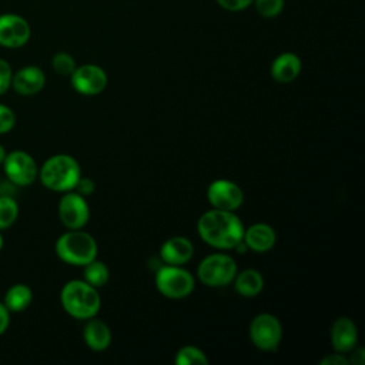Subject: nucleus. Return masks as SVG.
I'll return each instance as SVG.
<instances>
[{
	"label": "nucleus",
	"mask_w": 365,
	"mask_h": 365,
	"mask_svg": "<svg viewBox=\"0 0 365 365\" xmlns=\"http://www.w3.org/2000/svg\"><path fill=\"white\" fill-rule=\"evenodd\" d=\"M198 235L214 248H234L244 235V225L234 211L212 208L204 212L197 222Z\"/></svg>",
	"instance_id": "f257e3e1"
},
{
	"label": "nucleus",
	"mask_w": 365,
	"mask_h": 365,
	"mask_svg": "<svg viewBox=\"0 0 365 365\" xmlns=\"http://www.w3.org/2000/svg\"><path fill=\"white\" fill-rule=\"evenodd\" d=\"M60 302L63 309L77 319L94 318L101 304L97 288L81 279H73L63 285Z\"/></svg>",
	"instance_id": "f03ea898"
},
{
	"label": "nucleus",
	"mask_w": 365,
	"mask_h": 365,
	"mask_svg": "<svg viewBox=\"0 0 365 365\" xmlns=\"http://www.w3.org/2000/svg\"><path fill=\"white\" fill-rule=\"evenodd\" d=\"M81 177V168L77 160L68 154H56L47 158L38 170V178L41 184L58 192L74 190L78 178Z\"/></svg>",
	"instance_id": "7ed1b4c3"
},
{
	"label": "nucleus",
	"mask_w": 365,
	"mask_h": 365,
	"mask_svg": "<svg viewBox=\"0 0 365 365\" xmlns=\"http://www.w3.org/2000/svg\"><path fill=\"white\" fill-rule=\"evenodd\" d=\"M57 257L70 265L84 267L97 257V242L94 237L86 231L68 230L56 241Z\"/></svg>",
	"instance_id": "20e7f679"
},
{
	"label": "nucleus",
	"mask_w": 365,
	"mask_h": 365,
	"mask_svg": "<svg viewBox=\"0 0 365 365\" xmlns=\"http://www.w3.org/2000/svg\"><path fill=\"white\" fill-rule=\"evenodd\" d=\"M155 287L160 294L170 299L188 297L195 287L194 277L181 265H164L155 272Z\"/></svg>",
	"instance_id": "39448f33"
},
{
	"label": "nucleus",
	"mask_w": 365,
	"mask_h": 365,
	"mask_svg": "<svg viewBox=\"0 0 365 365\" xmlns=\"http://www.w3.org/2000/svg\"><path fill=\"white\" fill-rule=\"evenodd\" d=\"M237 274V264L232 257L215 252L205 257L197 268L200 281L208 287H224L230 284Z\"/></svg>",
	"instance_id": "423d86ee"
},
{
	"label": "nucleus",
	"mask_w": 365,
	"mask_h": 365,
	"mask_svg": "<svg viewBox=\"0 0 365 365\" xmlns=\"http://www.w3.org/2000/svg\"><path fill=\"white\" fill-rule=\"evenodd\" d=\"M282 338V327L272 314L262 312L254 317L250 324V339L262 351H275Z\"/></svg>",
	"instance_id": "0eeeda50"
},
{
	"label": "nucleus",
	"mask_w": 365,
	"mask_h": 365,
	"mask_svg": "<svg viewBox=\"0 0 365 365\" xmlns=\"http://www.w3.org/2000/svg\"><path fill=\"white\" fill-rule=\"evenodd\" d=\"M3 168L7 180L19 187L31 185L38 177L36 160L23 150H14L6 154Z\"/></svg>",
	"instance_id": "6e6552de"
},
{
	"label": "nucleus",
	"mask_w": 365,
	"mask_h": 365,
	"mask_svg": "<svg viewBox=\"0 0 365 365\" xmlns=\"http://www.w3.org/2000/svg\"><path fill=\"white\" fill-rule=\"evenodd\" d=\"M58 217L68 230L83 228L90 218V208L86 198L76 191H66L58 201Z\"/></svg>",
	"instance_id": "1a4fd4ad"
},
{
	"label": "nucleus",
	"mask_w": 365,
	"mask_h": 365,
	"mask_svg": "<svg viewBox=\"0 0 365 365\" xmlns=\"http://www.w3.org/2000/svg\"><path fill=\"white\" fill-rule=\"evenodd\" d=\"M207 200L212 208L235 211L244 201L242 190L238 184L230 180H214L207 188Z\"/></svg>",
	"instance_id": "9d476101"
},
{
	"label": "nucleus",
	"mask_w": 365,
	"mask_h": 365,
	"mask_svg": "<svg viewBox=\"0 0 365 365\" xmlns=\"http://www.w3.org/2000/svg\"><path fill=\"white\" fill-rule=\"evenodd\" d=\"M31 36L29 21L14 13L0 14V46L6 48L23 47Z\"/></svg>",
	"instance_id": "9b49d317"
},
{
	"label": "nucleus",
	"mask_w": 365,
	"mask_h": 365,
	"mask_svg": "<svg viewBox=\"0 0 365 365\" xmlns=\"http://www.w3.org/2000/svg\"><path fill=\"white\" fill-rule=\"evenodd\" d=\"M73 88L83 96H97L107 86V74L97 64H83L76 67L70 76Z\"/></svg>",
	"instance_id": "f8f14e48"
},
{
	"label": "nucleus",
	"mask_w": 365,
	"mask_h": 365,
	"mask_svg": "<svg viewBox=\"0 0 365 365\" xmlns=\"http://www.w3.org/2000/svg\"><path fill=\"white\" fill-rule=\"evenodd\" d=\"M46 86V74L37 66H24L13 73L11 87L20 96H34Z\"/></svg>",
	"instance_id": "ddd939ff"
},
{
	"label": "nucleus",
	"mask_w": 365,
	"mask_h": 365,
	"mask_svg": "<svg viewBox=\"0 0 365 365\" xmlns=\"http://www.w3.org/2000/svg\"><path fill=\"white\" fill-rule=\"evenodd\" d=\"M194 255V245L187 237H171L160 248L161 259L168 265H184Z\"/></svg>",
	"instance_id": "4468645a"
},
{
	"label": "nucleus",
	"mask_w": 365,
	"mask_h": 365,
	"mask_svg": "<svg viewBox=\"0 0 365 365\" xmlns=\"http://www.w3.org/2000/svg\"><path fill=\"white\" fill-rule=\"evenodd\" d=\"M358 341V329L355 322L348 317H341L335 319L331 327V342L336 352H349Z\"/></svg>",
	"instance_id": "2eb2a0df"
},
{
	"label": "nucleus",
	"mask_w": 365,
	"mask_h": 365,
	"mask_svg": "<svg viewBox=\"0 0 365 365\" xmlns=\"http://www.w3.org/2000/svg\"><path fill=\"white\" fill-rule=\"evenodd\" d=\"M242 240L247 244L248 250H252L255 252H267L274 247L277 241V234L271 225L265 222H257L244 230Z\"/></svg>",
	"instance_id": "dca6fc26"
},
{
	"label": "nucleus",
	"mask_w": 365,
	"mask_h": 365,
	"mask_svg": "<svg viewBox=\"0 0 365 365\" xmlns=\"http://www.w3.org/2000/svg\"><path fill=\"white\" fill-rule=\"evenodd\" d=\"M301 60L294 53H282L277 56L271 64V76L278 83H291L301 73Z\"/></svg>",
	"instance_id": "f3484780"
},
{
	"label": "nucleus",
	"mask_w": 365,
	"mask_h": 365,
	"mask_svg": "<svg viewBox=\"0 0 365 365\" xmlns=\"http://www.w3.org/2000/svg\"><path fill=\"white\" fill-rule=\"evenodd\" d=\"M83 338L88 348L93 351H104L111 344V332L106 322L101 319H91L83 329Z\"/></svg>",
	"instance_id": "a211bd4d"
},
{
	"label": "nucleus",
	"mask_w": 365,
	"mask_h": 365,
	"mask_svg": "<svg viewBox=\"0 0 365 365\" xmlns=\"http://www.w3.org/2000/svg\"><path fill=\"white\" fill-rule=\"evenodd\" d=\"M232 281H234L235 291L240 295L245 297V298H251V297L258 295L264 288L262 275L259 274V271L252 269V268L244 269L240 274L237 272Z\"/></svg>",
	"instance_id": "6ab92c4d"
},
{
	"label": "nucleus",
	"mask_w": 365,
	"mask_h": 365,
	"mask_svg": "<svg viewBox=\"0 0 365 365\" xmlns=\"http://www.w3.org/2000/svg\"><path fill=\"white\" fill-rule=\"evenodd\" d=\"M31 301H33V291L26 284L11 285L3 297V304L10 312H23L30 307Z\"/></svg>",
	"instance_id": "aec40b11"
},
{
	"label": "nucleus",
	"mask_w": 365,
	"mask_h": 365,
	"mask_svg": "<svg viewBox=\"0 0 365 365\" xmlns=\"http://www.w3.org/2000/svg\"><path fill=\"white\" fill-rule=\"evenodd\" d=\"M110 271L108 267L103 261L93 259L84 265V281L94 288L104 287L108 281Z\"/></svg>",
	"instance_id": "412c9836"
},
{
	"label": "nucleus",
	"mask_w": 365,
	"mask_h": 365,
	"mask_svg": "<svg viewBox=\"0 0 365 365\" xmlns=\"http://www.w3.org/2000/svg\"><path fill=\"white\" fill-rule=\"evenodd\" d=\"M19 217L17 201L10 195H0V231L10 228Z\"/></svg>",
	"instance_id": "4be33fe9"
},
{
	"label": "nucleus",
	"mask_w": 365,
	"mask_h": 365,
	"mask_svg": "<svg viewBox=\"0 0 365 365\" xmlns=\"http://www.w3.org/2000/svg\"><path fill=\"white\" fill-rule=\"evenodd\" d=\"M175 364L177 365H207L208 358L207 355L197 346L187 345L178 349L175 354Z\"/></svg>",
	"instance_id": "5701e85b"
},
{
	"label": "nucleus",
	"mask_w": 365,
	"mask_h": 365,
	"mask_svg": "<svg viewBox=\"0 0 365 365\" xmlns=\"http://www.w3.org/2000/svg\"><path fill=\"white\" fill-rule=\"evenodd\" d=\"M51 67L56 73L61 76H71V73L76 70V60L73 56L64 51H58L51 58Z\"/></svg>",
	"instance_id": "b1692460"
},
{
	"label": "nucleus",
	"mask_w": 365,
	"mask_h": 365,
	"mask_svg": "<svg viewBox=\"0 0 365 365\" xmlns=\"http://www.w3.org/2000/svg\"><path fill=\"white\" fill-rule=\"evenodd\" d=\"M259 16L265 19H274L281 14L284 9V0H252Z\"/></svg>",
	"instance_id": "393cba45"
},
{
	"label": "nucleus",
	"mask_w": 365,
	"mask_h": 365,
	"mask_svg": "<svg viewBox=\"0 0 365 365\" xmlns=\"http://www.w3.org/2000/svg\"><path fill=\"white\" fill-rule=\"evenodd\" d=\"M16 125L14 111L4 104H0V134H6Z\"/></svg>",
	"instance_id": "a878e982"
},
{
	"label": "nucleus",
	"mask_w": 365,
	"mask_h": 365,
	"mask_svg": "<svg viewBox=\"0 0 365 365\" xmlns=\"http://www.w3.org/2000/svg\"><path fill=\"white\" fill-rule=\"evenodd\" d=\"M13 70L9 61L0 58V96H3L11 87Z\"/></svg>",
	"instance_id": "bb28decb"
},
{
	"label": "nucleus",
	"mask_w": 365,
	"mask_h": 365,
	"mask_svg": "<svg viewBox=\"0 0 365 365\" xmlns=\"http://www.w3.org/2000/svg\"><path fill=\"white\" fill-rule=\"evenodd\" d=\"M217 3L228 11H241L251 6L252 0H217Z\"/></svg>",
	"instance_id": "cd10ccee"
},
{
	"label": "nucleus",
	"mask_w": 365,
	"mask_h": 365,
	"mask_svg": "<svg viewBox=\"0 0 365 365\" xmlns=\"http://www.w3.org/2000/svg\"><path fill=\"white\" fill-rule=\"evenodd\" d=\"M74 190H76V192L81 194L83 197L90 195V194L94 192V181L91 178H87V177H80Z\"/></svg>",
	"instance_id": "c85d7f7f"
},
{
	"label": "nucleus",
	"mask_w": 365,
	"mask_h": 365,
	"mask_svg": "<svg viewBox=\"0 0 365 365\" xmlns=\"http://www.w3.org/2000/svg\"><path fill=\"white\" fill-rule=\"evenodd\" d=\"M321 365H348V358L341 354V352H335V354H328L325 355L321 361H319Z\"/></svg>",
	"instance_id": "c756f323"
},
{
	"label": "nucleus",
	"mask_w": 365,
	"mask_h": 365,
	"mask_svg": "<svg viewBox=\"0 0 365 365\" xmlns=\"http://www.w3.org/2000/svg\"><path fill=\"white\" fill-rule=\"evenodd\" d=\"M10 325V311L3 302H0V335H3Z\"/></svg>",
	"instance_id": "7c9ffc66"
},
{
	"label": "nucleus",
	"mask_w": 365,
	"mask_h": 365,
	"mask_svg": "<svg viewBox=\"0 0 365 365\" xmlns=\"http://www.w3.org/2000/svg\"><path fill=\"white\" fill-rule=\"evenodd\" d=\"M351 356L348 358L349 364H355V365H362L365 362V351L362 348H352L351 351Z\"/></svg>",
	"instance_id": "2f4dec72"
},
{
	"label": "nucleus",
	"mask_w": 365,
	"mask_h": 365,
	"mask_svg": "<svg viewBox=\"0 0 365 365\" xmlns=\"http://www.w3.org/2000/svg\"><path fill=\"white\" fill-rule=\"evenodd\" d=\"M6 148L0 144V164H3V161H4V158H6Z\"/></svg>",
	"instance_id": "473e14b6"
},
{
	"label": "nucleus",
	"mask_w": 365,
	"mask_h": 365,
	"mask_svg": "<svg viewBox=\"0 0 365 365\" xmlns=\"http://www.w3.org/2000/svg\"><path fill=\"white\" fill-rule=\"evenodd\" d=\"M3 248V237H1V234H0V250Z\"/></svg>",
	"instance_id": "72a5a7b5"
}]
</instances>
